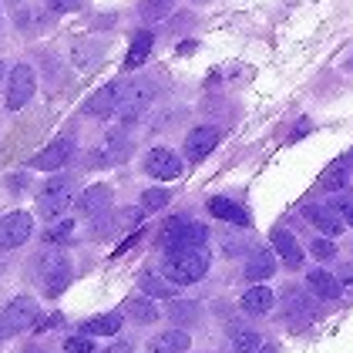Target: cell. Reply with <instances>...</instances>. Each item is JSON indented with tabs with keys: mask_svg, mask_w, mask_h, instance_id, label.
Masks as SVG:
<instances>
[{
	"mask_svg": "<svg viewBox=\"0 0 353 353\" xmlns=\"http://www.w3.org/2000/svg\"><path fill=\"white\" fill-rule=\"evenodd\" d=\"M162 272L179 286H189L209 272V256L205 249H168L162 259Z\"/></svg>",
	"mask_w": 353,
	"mask_h": 353,
	"instance_id": "6da1fadb",
	"label": "cell"
},
{
	"mask_svg": "<svg viewBox=\"0 0 353 353\" xmlns=\"http://www.w3.org/2000/svg\"><path fill=\"white\" fill-rule=\"evenodd\" d=\"M34 276L44 283V290L57 296L68 283H71V259H68V252L64 249H57V245H44L37 256H34Z\"/></svg>",
	"mask_w": 353,
	"mask_h": 353,
	"instance_id": "7a4b0ae2",
	"label": "cell"
},
{
	"mask_svg": "<svg viewBox=\"0 0 353 353\" xmlns=\"http://www.w3.org/2000/svg\"><path fill=\"white\" fill-rule=\"evenodd\" d=\"M205 243H209V229L202 222H192L189 216L168 219L159 232V245L165 252L168 249H205Z\"/></svg>",
	"mask_w": 353,
	"mask_h": 353,
	"instance_id": "3957f363",
	"label": "cell"
},
{
	"mask_svg": "<svg viewBox=\"0 0 353 353\" xmlns=\"http://www.w3.org/2000/svg\"><path fill=\"white\" fill-rule=\"evenodd\" d=\"M152 101H155V81H152V78H135V81L125 84L121 105H118L114 114H118L125 125H135L138 118L152 108Z\"/></svg>",
	"mask_w": 353,
	"mask_h": 353,
	"instance_id": "277c9868",
	"label": "cell"
},
{
	"mask_svg": "<svg viewBox=\"0 0 353 353\" xmlns=\"http://www.w3.org/2000/svg\"><path fill=\"white\" fill-rule=\"evenodd\" d=\"M71 199H74V179H68V175H61V179H51L41 195H37V212L44 219H57L68 212V205H71Z\"/></svg>",
	"mask_w": 353,
	"mask_h": 353,
	"instance_id": "5b68a950",
	"label": "cell"
},
{
	"mask_svg": "<svg viewBox=\"0 0 353 353\" xmlns=\"http://www.w3.org/2000/svg\"><path fill=\"white\" fill-rule=\"evenodd\" d=\"M0 323L7 330V336L10 333H24V330H34L37 323V303L30 296H17L7 303V310L0 313Z\"/></svg>",
	"mask_w": 353,
	"mask_h": 353,
	"instance_id": "8992f818",
	"label": "cell"
},
{
	"mask_svg": "<svg viewBox=\"0 0 353 353\" xmlns=\"http://www.w3.org/2000/svg\"><path fill=\"white\" fill-rule=\"evenodd\" d=\"M34 88H37V78H34V68L30 64H17L7 78V108L21 111L34 98Z\"/></svg>",
	"mask_w": 353,
	"mask_h": 353,
	"instance_id": "52a82bcc",
	"label": "cell"
},
{
	"mask_svg": "<svg viewBox=\"0 0 353 353\" xmlns=\"http://www.w3.org/2000/svg\"><path fill=\"white\" fill-rule=\"evenodd\" d=\"M34 232V219L28 212H10L0 219V249H17L21 243H28Z\"/></svg>",
	"mask_w": 353,
	"mask_h": 353,
	"instance_id": "ba28073f",
	"label": "cell"
},
{
	"mask_svg": "<svg viewBox=\"0 0 353 353\" xmlns=\"http://www.w3.org/2000/svg\"><path fill=\"white\" fill-rule=\"evenodd\" d=\"M145 172L152 179H162V182H172L182 175V159L172 152V148H152L145 155Z\"/></svg>",
	"mask_w": 353,
	"mask_h": 353,
	"instance_id": "9c48e42d",
	"label": "cell"
},
{
	"mask_svg": "<svg viewBox=\"0 0 353 353\" xmlns=\"http://www.w3.org/2000/svg\"><path fill=\"white\" fill-rule=\"evenodd\" d=\"M121 94H125V81L105 84L101 91H94V94L88 98L84 114H91V118H108V114H114V111H118V105H121Z\"/></svg>",
	"mask_w": 353,
	"mask_h": 353,
	"instance_id": "30bf717a",
	"label": "cell"
},
{
	"mask_svg": "<svg viewBox=\"0 0 353 353\" xmlns=\"http://www.w3.org/2000/svg\"><path fill=\"white\" fill-rule=\"evenodd\" d=\"M71 155H74V141H71V138H57V141H51L44 152H37V155L30 159V168L54 172V168H61V165L71 162Z\"/></svg>",
	"mask_w": 353,
	"mask_h": 353,
	"instance_id": "8fae6325",
	"label": "cell"
},
{
	"mask_svg": "<svg viewBox=\"0 0 353 353\" xmlns=\"http://www.w3.org/2000/svg\"><path fill=\"white\" fill-rule=\"evenodd\" d=\"M111 199H114L111 185H91V189H84L81 195H78V212L88 219L105 216L111 209Z\"/></svg>",
	"mask_w": 353,
	"mask_h": 353,
	"instance_id": "7c38bea8",
	"label": "cell"
},
{
	"mask_svg": "<svg viewBox=\"0 0 353 353\" xmlns=\"http://www.w3.org/2000/svg\"><path fill=\"white\" fill-rule=\"evenodd\" d=\"M216 145H219V128L202 125V128L189 132V138H185V159H189V162H202Z\"/></svg>",
	"mask_w": 353,
	"mask_h": 353,
	"instance_id": "4fadbf2b",
	"label": "cell"
},
{
	"mask_svg": "<svg viewBox=\"0 0 353 353\" xmlns=\"http://www.w3.org/2000/svg\"><path fill=\"white\" fill-rule=\"evenodd\" d=\"M303 216H306L310 225H316L323 236H340V232H343V225H347L343 219L336 216V209H333V205H306V209H303Z\"/></svg>",
	"mask_w": 353,
	"mask_h": 353,
	"instance_id": "5bb4252c",
	"label": "cell"
},
{
	"mask_svg": "<svg viewBox=\"0 0 353 353\" xmlns=\"http://www.w3.org/2000/svg\"><path fill=\"white\" fill-rule=\"evenodd\" d=\"M313 316H316V303L306 296V293H299V290H290L286 293V323L306 326V323H313Z\"/></svg>",
	"mask_w": 353,
	"mask_h": 353,
	"instance_id": "9a60e30c",
	"label": "cell"
},
{
	"mask_svg": "<svg viewBox=\"0 0 353 353\" xmlns=\"http://www.w3.org/2000/svg\"><path fill=\"white\" fill-rule=\"evenodd\" d=\"M270 243H272V249L279 252V259H283L290 270H299V266H303V249H299L296 236H293L290 229H272Z\"/></svg>",
	"mask_w": 353,
	"mask_h": 353,
	"instance_id": "2e32d148",
	"label": "cell"
},
{
	"mask_svg": "<svg viewBox=\"0 0 353 353\" xmlns=\"http://www.w3.org/2000/svg\"><path fill=\"white\" fill-rule=\"evenodd\" d=\"M138 286H141V293H148V296H168V299H175L179 296V283L175 279H168L165 272H152V270H145V272H138Z\"/></svg>",
	"mask_w": 353,
	"mask_h": 353,
	"instance_id": "e0dca14e",
	"label": "cell"
},
{
	"mask_svg": "<svg viewBox=\"0 0 353 353\" xmlns=\"http://www.w3.org/2000/svg\"><path fill=\"white\" fill-rule=\"evenodd\" d=\"M353 172V155H343V159H336V162L326 168L323 175H320V182H316V189L323 192H340L347 185V179H350Z\"/></svg>",
	"mask_w": 353,
	"mask_h": 353,
	"instance_id": "ac0fdd59",
	"label": "cell"
},
{
	"mask_svg": "<svg viewBox=\"0 0 353 353\" xmlns=\"http://www.w3.org/2000/svg\"><path fill=\"white\" fill-rule=\"evenodd\" d=\"M245 279H252V283H266L272 272H276V256H272L270 249H256L249 259H245Z\"/></svg>",
	"mask_w": 353,
	"mask_h": 353,
	"instance_id": "d6986e66",
	"label": "cell"
},
{
	"mask_svg": "<svg viewBox=\"0 0 353 353\" xmlns=\"http://www.w3.org/2000/svg\"><path fill=\"white\" fill-rule=\"evenodd\" d=\"M209 216L222 219V222H232V225H249V216H245L243 205H236L232 199H225V195H216V199H209Z\"/></svg>",
	"mask_w": 353,
	"mask_h": 353,
	"instance_id": "ffe728a7",
	"label": "cell"
},
{
	"mask_svg": "<svg viewBox=\"0 0 353 353\" xmlns=\"http://www.w3.org/2000/svg\"><path fill=\"white\" fill-rule=\"evenodd\" d=\"M192 347L189 333L185 330H168V333H159V336H152V343H148V350L152 353H185Z\"/></svg>",
	"mask_w": 353,
	"mask_h": 353,
	"instance_id": "44dd1931",
	"label": "cell"
},
{
	"mask_svg": "<svg viewBox=\"0 0 353 353\" xmlns=\"http://www.w3.org/2000/svg\"><path fill=\"white\" fill-rule=\"evenodd\" d=\"M306 286L316 293L320 299H336L343 296V290H340V279L336 276H330L326 270H310L306 272Z\"/></svg>",
	"mask_w": 353,
	"mask_h": 353,
	"instance_id": "7402d4cb",
	"label": "cell"
},
{
	"mask_svg": "<svg viewBox=\"0 0 353 353\" xmlns=\"http://www.w3.org/2000/svg\"><path fill=\"white\" fill-rule=\"evenodd\" d=\"M125 313H128L135 323H159V306H155V299H148V296L125 299Z\"/></svg>",
	"mask_w": 353,
	"mask_h": 353,
	"instance_id": "603a6c76",
	"label": "cell"
},
{
	"mask_svg": "<svg viewBox=\"0 0 353 353\" xmlns=\"http://www.w3.org/2000/svg\"><path fill=\"white\" fill-rule=\"evenodd\" d=\"M272 290H266V286H252V290H245L243 296V310L245 313H252V316H263V313H270L272 310Z\"/></svg>",
	"mask_w": 353,
	"mask_h": 353,
	"instance_id": "cb8c5ba5",
	"label": "cell"
},
{
	"mask_svg": "<svg viewBox=\"0 0 353 353\" xmlns=\"http://www.w3.org/2000/svg\"><path fill=\"white\" fill-rule=\"evenodd\" d=\"M118 330H121V313H105V316H94V320L81 323V333H88V336H111Z\"/></svg>",
	"mask_w": 353,
	"mask_h": 353,
	"instance_id": "d4e9b609",
	"label": "cell"
},
{
	"mask_svg": "<svg viewBox=\"0 0 353 353\" xmlns=\"http://www.w3.org/2000/svg\"><path fill=\"white\" fill-rule=\"evenodd\" d=\"M172 7H175V0H141L138 14H141L145 24H159V21H165L172 14Z\"/></svg>",
	"mask_w": 353,
	"mask_h": 353,
	"instance_id": "484cf974",
	"label": "cell"
},
{
	"mask_svg": "<svg viewBox=\"0 0 353 353\" xmlns=\"http://www.w3.org/2000/svg\"><path fill=\"white\" fill-rule=\"evenodd\" d=\"M168 316L175 320V323H199V316H202V310H199V303H189V299H172L168 303Z\"/></svg>",
	"mask_w": 353,
	"mask_h": 353,
	"instance_id": "4316f807",
	"label": "cell"
},
{
	"mask_svg": "<svg viewBox=\"0 0 353 353\" xmlns=\"http://www.w3.org/2000/svg\"><path fill=\"white\" fill-rule=\"evenodd\" d=\"M152 44H155L152 30H141V34L135 37V44H132V51H128L125 68H141V64H145V57H148V51H152Z\"/></svg>",
	"mask_w": 353,
	"mask_h": 353,
	"instance_id": "83f0119b",
	"label": "cell"
},
{
	"mask_svg": "<svg viewBox=\"0 0 353 353\" xmlns=\"http://www.w3.org/2000/svg\"><path fill=\"white\" fill-rule=\"evenodd\" d=\"M259 347H263L259 333H252V330H236L232 333V353H256Z\"/></svg>",
	"mask_w": 353,
	"mask_h": 353,
	"instance_id": "f1b7e54d",
	"label": "cell"
},
{
	"mask_svg": "<svg viewBox=\"0 0 353 353\" xmlns=\"http://www.w3.org/2000/svg\"><path fill=\"white\" fill-rule=\"evenodd\" d=\"M168 199H172V192L168 189H148L145 195H141V209H145V212H159V209L168 205Z\"/></svg>",
	"mask_w": 353,
	"mask_h": 353,
	"instance_id": "f546056e",
	"label": "cell"
},
{
	"mask_svg": "<svg viewBox=\"0 0 353 353\" xmlns=\"http://www.w3.org/2000/svg\"><path fill=\"white\" fill-rule=\"evenodd\" d=\"M74 232V219H64V222H57V225H51L48 232H44V243L48 245H61L68 236Z\"/></svg>",
	"mask_w": 353,
	"mask_h": 353,
	"instance_id": "4dcf8cb0",
	"label": "cell"
},
{
	"mask_svg": "<svg viewBox=\"0 0 353 353\" xmlns=\"http://www.w3.org/2000/svg\"><path fill=\"white\" fill-rule=\"evenodd\" d=\"M10 14L17 28H30V3L28 0H10Z\"/></svg>",
	"mask_w": 353,
	"mask_h": 353,
	"instance_id": "1f68e13d",
	"label": "cell"
},
{
	"mask_svg": "<svg viewBox=\"0 0 353 353\" xmlns=\"http://www.w3.org/2000/svg\"><path fill=\"white\" fill-rule=\"evenodd\" d=\"M310 252H313V259H333L336 256V245L330 243V239H313Z\"/></svg>",
	"mask_w": 353,
	"mask_h": 353,
	"instance_id": "d6a6232c",
	"label": "cell"
},
{
	"mask_svg": "<svg viewBox=\"0 0 353 353\" xmlns=\"http://www.w3.org/2000/svg\"><path fill=\"white\" fill-rule=\"evenodd\" d=\"M64 350L68 353H94V343L88 340V333H81V336H68Z\"/></svg>",
	"mask_w": 353,
	"mask_h": 353,
	"instance_id": "836d02e7",
	"label": "cell"
},
{
	"mask_svg": "<svg viewBox=\"0 0 353 353\" xmlns=\"http://www.w3.org/2000/svg\"><path fill=\"white\" fill-rule=\"evenodd\" d=\"M330 205L336 209V216L343 219L347 225H353V199H343V195H336V199H333Z\"/></svg>",
	"mask_w": 353,
	"mask_h": 353,
	"instance_id": "e575fe53",
	"label": "cell"
},
{
	"mask_svg": "<svg viewBox=\"0 0 353 353\" xmlns=\"http://www.w3.org/2000/svg\"><path fill=\"white\" fill-rule=\"evenodd\" d=\"M336 279H340V290H343V296L353 299V263H343V270L336 272Z\"/></svg>",
	"mask_w": 353,
	"mask_h": 353,
	"instance_id": "d590c367",
	"label": "cell"
},
{
	"mask_svg": "<svg viewBox=\"0 0 353 353\" xmlns=\"http://www.w3.org/2000/svg\"><path fill=\"white\" fill-rule=\"evenodd\" d=\"M44 3H48L54 14H68V10H78L81 0H44Z\"/></svg>",
	"mask_w": 353,
	"mask_h": 353,
	"instance_id": "8d00e7d4",
	"label": "cell"
},
{
	"mask_svg": "<svg viewBox=\"0 0 353 353\" xmlns=\"http://www.w3.org/2000/svg\"><path fill=\"white\" fill-rule=\"evenodd\" d=\"M61 320H64L61 313H51V316L37 320V323H34V330H37V333H44V330H54V326H61Z\"/></svg>",
	"mask_w": 353,
	"mask_h": 353,
	"instance_id": "74e56055",
	"label": "cell"
},
{
	"mask_svg": "<svg viewBox=\"0 0 353 353\" xmlns=\"http://www.w3.org/2000/svg\"><path fill=\"white\" fill-rule=\"evenodd\" d=\"M256 353H276V347H259Z\"/></svg>",
	"mask_w": 353,
	"mask_h": 353,
	"instance_id": "f35d334b",
	"label": "cell"
},
{
	"mask_svg": "<svg viewBox=\"0 0 353 353\" xmlns=\"http://www.w3.org/2000/svg\"><path fill=\"white\" fill-rule=\"evenodd\" d=\"M3 336H7V330H3V323H0V343H3Z\"/></svg>",
	"mask_w": 353,
	"mask_h": 353,
	"instance_id": "ab89813d",
	"label": "cell"
},
{
	"mask_svg": "<svg viewBox=\"0 0 353 353\" xmlns=\"http://www.w3.org/2000/svg\"><path fill=\"white\" fill-rule=\"evenodd\" d=\"M0 81H3V61H0Z\"/></svg>",
	"mask_w": 353,
	"mask_h": 353,
	"instance_id": "60d3db41",
	"label": "cell"
},
{
	"mask_svg": "<svg viewBox=\"0 0 353 353\" xmlns=\"http://www.w3.org/2000/svg\"><path fill=\"white\" fill-rule=\"evenodd\" d=\"M195 3H205V0H195Z\"/></svg>",
	"mask_w": 353,
	"mask_h": 353,
	"instance_id": "b9f144b4",
	"label": "cell"
}]
</instances>
